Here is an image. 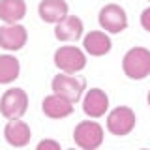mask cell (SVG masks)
<instances>
[{
    "label": "cell",
    "mask_w": 150,
    "mask_h": 150,
    "mask_svg": "<svg viewBox=\"0 0 150 150\" xmlns=\"http://www.w3.org/2000/svg\"><path fill=\"white\" fill-rule=\"evenodd\" d=\"M124 75L131 81H143L150 75V51L146 47H131L122 58Z\"/></svg>",
    "instance_id": "obj_1"
},
{
    "label": "cell",
    "mask_w": 150,
    "mask_h": 150,
    "mask_svg": "<svg viewBox=\"0 0 150 150\" xmlns=\"http://www.w3.org/2000/svg\"><path fill=\"white\" fill-rule=\"evenodd\" d=\"M51 88L54 94L64 96L66 100H69L71 103H77L83 98V92L86 90V81L81 77H75L73 73H58L53 77L51 81Z\"/></svg>",
    "instance_id": "obj_2"
},
{
    "label": "cell",
    "mask_w": 150,
    "mask_h": 150,
    "mask_svg": "<svg viewBox=\"0 0 150 150\" xmlns=\"http://www.w3.org/2000/svg\"><path fill=\"white\" fill-rule=\"evenodd\" d=\"M54 66L64 73H77L86 66V54L75 45H62L54 51Z\"/></svg>",
    "instance_id": "obj_3"
},
{
    "label": "cell",
    "mask_w": 150,
    "mask_h": 150,
    "mask_svg": "<svg viewBox=\"0 0 150 150\" xmlns=\"http://www.w3.org/2000/svg\"><path fill=\"white\" fill-rule=\"evenodd\" d=\"M73 141L83 150H96L103 143V128L94 120H83L73 129Z\"/></svg>",
    "instance_id": "obj_4"
},
{
    "label": "cell",
    "mask_w": 150,
    "mask_h": 150,
    "mask_svg": "<svg viewBox=\"0 0 150 150\" xmlns=\"http://www.w3.org/2000/svg\"><path fill=\"white\" fill-rule=\"evenodd\" d=\"M28 109V94L23 88H9L0 98V115L4 118H21Z\"/></svg>",
    "instance_id": "obj_5"
},
{
    "label": "cell",
    "mask_w": 150,
    "mask_h": 150,
    "mask_svg": "<svg viewBox=\"0 0 150 150\" xmlns=\"http://www.w3.org/2000/svg\"><path fill=\"white\" fill-rule=\"evenodd\" d=\"M135 124H137V116H135L131 107H126V105L115 107L107 116V129H109V133L116 135V137H124V135L131 133Z\"/></svg>",
    "instance_id": "obj_6"
},
{
    "label": "cell",
    "mask_w": 150,
    "mask_h": 150,
    "mask_svg": "<svg viewBox=\"0 0 150 150\" xmlns=\"http://www.w3.org/2000/svg\"><path fill=\"white\" fill-rule=\"evenodd\" d=\"M98 23L109 34H120L128 28V15L126 9L118 4H107L98 13Z\"/></svg>",
    "instance_id": "obj_7"
},
{
    "label": "cell",
    "mask_w": 150,
    "mask_h": 150,
    "mask_svg": "<svg viewBox=\"0 0 150 150\" xmlns=\"http://www.w3.org/2000/svg\"><path fill=\"white\" fill-rule=\"evenodd\" d=\"M28 41V32L26 28L19 23H13V25H4L0 26V47L2 49L9 51H19L26 45Z\"/></svg>",
    "instance_id": "obj_8"
},
{
    "label": "cell",
    "mask_w": 150,
    "mask_h": 150,
    "mask_svg": "<svg viewBox=\"0 0 150 150\" xmlns=\"http://www.w3.org/2000/svg\"><path fill=\"white\" fill-rule=\"evenodd\" d=\"M109 109V96L101 88H90L83 98V112L90 118H100Z\"/></svg>",
    "instance_id": "obj_9"
},
{
    "label": "cell",
    "mask_w": 150,
    "mask_h": 150,
    "mask_svg": "<svg viewBox=\"0 0 150 150\" xmlns=\"http://www.w3.org/2000/svg\"><path fill=\"white\" fill-rule=\"evenodd\" d=\"M30 137H32L30 126L21 118H9L8 124L4 126V139L11 146H17V148L26 146L30 143Z\"/></svg>",
    "instance_id": "obj_10"
},
{
    "label": "cell",
    "mask_w": 150,
    "mask_h": 150,
    "mask_svg": "<svg viewBox=\"0 0 150 150\" xmlns=\"http://www.w3.org/2000/svg\"><path fill=\"white\" fill-rule=\"evenodd\" d=\"M41 111H43L45 116L53 120H60L66 118L73 112V103L69 100H66L64 96H58V94H51V96H45L43 101H41Z\"/></svg>",
    "instance_id": "obj_11"
},
{
    "label": "cell",
    "mask_w": 150,
    "mask_h": 150,
    "mask_svg": "<svg viewBox=\"0 0 150 150\" xmlns=\"http://www.w3.org/2000/svg\"><path fill=\"white\" fill-rule=\"evenodd\" d=\"M83 21L77 15H66L54 25V38L58 41H77L83 36Z\"/></svg>",
    "instance_id": "obj_12"
},
{
    "label": "cell",
    "mask_w": 150,
    "mask_h": 150,
    "mask_svg": "<svg viewBox=\"0 0 150 150\" xmlns=\"http://www.w3.org/2000/svg\"><path fill=\"white\" fill-rule=\"evenodd\" d=\"M68 9L69 6L66 0H41L40 6H38V15L43 23L56 25L68 15Z\"/></svg>",
    "instance_id": "obj_13"
},
{
    "label": "cell",
    "mask_w": 150,
    "mask_h": 150,
    "mask_svg": "<svg viewBox=\"0 0 150 150\" xmlns=\"http://www.w3.org/2000/svg\"><path fill=\"white\" fill-rule=\"evenodd\" d=\"M83 47L92 56H103L111 51L112 41H111L109 34H105L103 30H92L83 38Z\"/></svg>",
    "instance_id": "obj_14"
},
{
    "label": "cell",
    "mask_w": 150,
    "mask_h": 150,
    "mask_svg": "<svg viewBox=\"0 0 150 150\" xmlns=\"http://www.w3.org/2000/svg\"><path fill=\"white\" fill-rule=\"evenodd\" d=\"M26 15V2L25 0H0V21L6 25L23 21Z\"/></svg>",
    "instance_id": "obj_15"
},
{
    "label": "cell",
    "mask_w": 150,
    "mask_h": 150,
    "mask_svg": "<svg viewBox=\"0 0 150 150\" xmlns=\"http://www.w3.org/2000/svg\"><path fill=\"white\" fill-rule=\"evenodd\" d=\"M21 73V64L13 54H0V84L13 83Z\"/></svg>",
    "instance_id": "obj_16"
},
{
    "label": "cell",
    "mask_w": 150,
    "mask_h": 150,
    "mask_svg": "<svg viewBox=\"0 0 150 150\" xmlns=\"http://www.w3.org/2000/svg\"><path fill=\"white\" fill-rule=\"evenodd\" d=\"M60 150V143L56 141H51V139H45V141H40L38 143V150Z\"/></svg>",
    "instance_id": "obj_17"
},
{
    "label": "cell",
    "mask_w": 150,
    "mask_h": 150,
    "mask_svg": "<svg viewBox=\"0 0 150 150\" xmlns=\"http://www.w3.org/2000/svg\"><path fill=\"white\" fill-rule=\"evenodd\" d=\"M141 26L146 32H150V8L143 9V13H141Z\"/></svg>",
    "instance_id": "obj_18"
},
{
    "label": "cell",
    "mask_w": 150,
    "mask_h": 150,
    "mask_svg": "<svg viewBox=\"0 0 150 150\" xmlns=\"http://www.w3.org/2000/svg\"><path fill=\"white\" fill-rule=\"evenodd\" d=\"M146 101H148V105H150V90H148V96H146Z\"/></svg>",
    "instance_id": "obj_19"
}]
</instances>
